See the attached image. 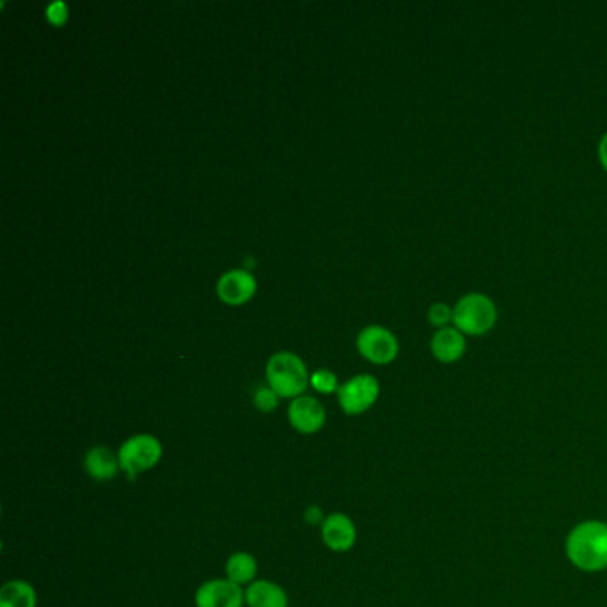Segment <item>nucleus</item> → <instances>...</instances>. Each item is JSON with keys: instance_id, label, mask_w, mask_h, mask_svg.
<instances>
[{"instance_id": "nucleus-7", "label": "nucleus", "mask_w": 607, "mask_h": 607, "mask_svg": "<svg viewBox=\"0 0 607 607\" xmlns=\"http://www.w3.org/2000/svg\"><path fill=\"white\" fill-rule=\"evenodd\" d=\"M196 607H243L246 595L243 586L232 583L230 579H211L196 590Z\"/></svg>"}, {"instance_id": "nucleus-3", "label": "nucleus", "mask_w": 607, "mask_h": 607, "mask_svg": "<svg viewBox=\"0 0 607 607\" xmlns=\"http://www.w3.org/2000/svg\"><path fill=\"white\" fill-rule=\"evenodd\" d=\"M453 323L463 335L481 337L497 323V307L494 300L481 292H470L454 305Z\"/></svg>"}, {"instance_id": "nucleus-6", "label": "nucleus", "mask_w": 607, "mask_h": 607, "mask_svg": "<svg viewBox=\"0 0 607 607\" xmlns=\"http://www.w3.org/2000/svg\"><path fill=\"white\" fill-rule=\"evenodd\" d=\"M357 348L365 360L376 365H387L396 360L399 342L390 330L374 324L358 333Z\"/></svg>"}, {"instance_id": "nucleus-16", "label": "nucleus", "mask_w": 607, "mask_h": 607, "mask_svg": "<svg viewBox=\"0 0 607 607\" xmlns=\"http://www.w3.org/2000/svg\"><path fill=\"white\" fill-rule=\"evenodd\" d=\"M310 385L321 392V394H333V392H339V380L332 371L328 369H319L316 373L310 376Z\"/></svg>"}, {"instance_id": "nucleus-2", "label": "nucleus", "mask_w": 607, "mask_h": 607, "mask_svg": "<svg viewBox=\"0 0 607 607\" xmlns=\"http://www.w3.org/2000/svg\"><path fill=\"white\" fill-rule=\"evenodd\" d=\"M266 380L276 394L285 399L303 396L310 383L307 367L298 355L282 351L269 358L266 365Z\"/></svg>"}, {"instance_id": "nucleus-1", "label": "nucleus", "mask_w": 607, "mask_h": 607, "mask_svg": "<svg viewBox=\"0 0 607 607\" xmlns=\"http://www.w3.org/2000/svg\"><path fill=\"white\" fill-rule=\"evenodd\" d=\"M567 556L583 572H602L607 568V524L586 520L570 531Z\"/></svg>"}, {"instance_id": "nucleus-10", "label": "nucleus", "mask_w": 607, "mask_h": 607, "mask_svg": "<svg viewBox=\"0 0 607 607\" xmlns=\"http://www.w3.org/2000/svg\"><path fill=\"white\" fill-rule=\"evenodd\" d=\"M255 291H257L255 278L243 269L228 271L219 278V298L228 305H243L246 301L251 300Z\"/></svg>"}, {"instance_id": "nucleus-9", "label": "nucleus", "mask_w": 607, "mask_h": 607, "mask_svg": "<svg viewBox=\"0 0 607 607\" xmlns=\"http://www.w3.org/2000/svg\"><path fill=\"white\" fill-rule=\"evenodd\" d=\"M323 543L332 552H349L357 543V526L346 513H330L321 526Z\"/></svg>"}, {"instance_id": "nucleus-20", "label": "nucleus", "mask_w": 607, "mask_h": 607, "mask_svg": "<svg viewBox=\"0 0 607 607\" xmlns=\"http://www.w3.org/2000/svg\"><path fill=\"white\" fill-rule=\"evenodd\" d=\"M326 517L328 515H324L323 508L316 506V504L308 506L307 510H305V522H307L308 526H323Z\"/></svg>"}, {"instance_id": "nucleus-5", "label": "nucleus", "mask_w": 607, "mask_h": 607, "mask_svg": "<svg viewBox=\"0 0 607 607\" xmlns=\"http://www.w3.org/2000/svg\"><path fill=\"white\" fill-rule=\"evenodd\" d=\"M337 397L346 415H362L378 401L380 383L371 374H358L340 385Z\"/></svg>"}, {"instance_id": "nucleus-21", "label": "nucleus", "mask_w": 607, "mask_h": 607, "mask_svg": "<svg viewBox=\"0 0 607 607\" xmlns=\"http://www.w3.org/2000/svg\"><path fill=\"white\" fill-rule=\"evenodd\" d=\"M599 161L602 168L607 171V132L602 136L599 143Z\"/></svg>"}, {"instance_id": "nucleus-4", "label": "nucleus", "mask_w": 607, "mask_h": 607, "mask_svg": "<svg viewBox=\"0 0 607 607\" xmlns=\"http://www.w3.org/2000/svg\"><path fill=\"white\" fill-rule=\"evenodd\" d=\"M116 453L123 474H127L130 479H136L139 474L159 465L164 449L159 438L150 433H138L127 438Z\"/></svg>"}, {"instance_id": "nucleus-18", "label": "nucleus", "mask_w": 607, "mask_h": 607, "mask_svg": "<svg viewBox=\"0 0 607 607\" xmlns=\"http://www.w3.org/2000/svg\"><path fill=\"white\" fill-rule=\"evenodd\" d=\"M453 316V308L446 305V303H435V305H431L428 310V321L433 324V326H437L438 330L449 326V323L453 321Z\"/></svg>"}, {"instance_id": "nucleus-15", "label": "nucleus", "mask_w": 607, "mask_h": 607, "mask_svg": "<svg viewBox=\"0 0 607 607\" xmlns=\"http://www.w3.org/2000/svg\"><path fill=\"white\" fill-rule=\"evenodd\" d=\"M38 595L31 583L24 579H13L0 590V607H36Z\"/></svg>"}, {"instance_id": "nucleus-12", "label": "nucleus", "mask_w": 607, "mask_h": 607, "mask_svg": "<svg viewBox=\"0 0 607 607\" xmlns=\"http://www.w3.org/2000/svg\"><path fill=\"white\" fill-rule=\"evenodd\" d=\"M84 469L88 472V476L98 483L113 481L122 472L118 453H114L113 449L107 446L91 447L84 456Z\"/></svg>"}, {"instance_id": "nucleus-14", "label": "nucleus", "mask_w": 607, "mask_h": 607, "mask_svg": "<svg viewBox=\"0 0 607 607\" xmlns=\"http://www.w3.org/2000/svg\"><path fill=\"white\" fill-rule=\"evenodd\" d=\"M225 574H227V579H230L232 583L239 584V586H250L253 581H257L259 561H257V558L251 552H234L227 559Z\"/></svg>"}, {"instance_id": "nucleus-19", "label": "nucleus", "mask_w": 607, "mask_h": 607, "mask_svg": "<svg viewBox=\"0 0 607 607\" xmlns=\"http://www.w3.org/2000/svg\"><path fill=\"white\" fill-rule=\"evenodd\" d=\"M47 18L54 25H63L68 20V6L61 0L52 2L49 8H47Z\"/></svg>"}, {"instance_id": "nucleus-13", "label": "nucleus", "mask_w": 607, "mask_h": 607, "mask_svg": "<svg viewBox=\"0 0 607 607\" xmlns=\"http://www.w3.org/2000/svg\"><path fill=\"white\" fill-rule=\"evenodd\" d=\"M248 607H289V595L280 584L257 579L244 590Z\"/></svg>"}, {"instance_id": "nucleus-8", "label": "nucleus", "mask_w": 607, "mask_h": 607, "mask_svg": "<svg viewBox=\"0 0 607 607\" xmlns=\"http://www.w3.org/2000/svg\"><path fill=\"white\" fill-rule=\"evenodd\" d=\"M287 415L292 428L301 435H316L326 424V410L321 401L305 394L292 399Z\"/></svg>"}, {"instance_id": "nucleus-17", "label": "nucleus", "mask_w": 607, "mask_h": 607, "mask_svg": "<svg viewBox=\"0 0 607 607\" xmlns=\"http://www.w3.org/2000/svg\"><path fill=\"white\" fill-rule=\"evenodd\" d=\"M280 399H282V397L278 396L275 390L271 389L269 385H266V387H260V389L255 392L253 403L259 408L260 412L269 413L275 412L276 408H278V403H280Z\"/></svg>"}, {"instance_id": "nucleus-11", "label": "nucleus", "mask_w": 607, "mask_h": 607, "mask_svg": "<svg viewBox=\"0 0 607 607\" xmlns=\"http://www.w3.org/2000/svg\"><path fill=\"white\" fill-rule=\"evenodd\" d=\"M467 339L458 328H440L431 337V353L442 364H454L465 355Z\"/></svg>"}]
</instances>
